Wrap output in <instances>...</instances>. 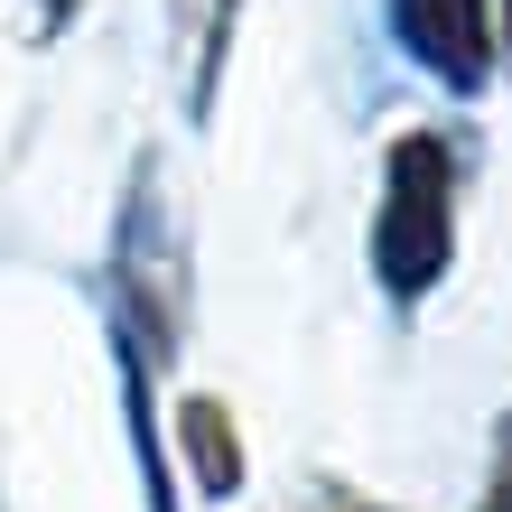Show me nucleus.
I'll list each match as a JSON object with an SVG mask.
<instances>
[{
    "label": "nucleus",
    "mask_w": 512,
    "mask_h": 512,
    "mask_svg": "<svg viewBox=\"0 0 512 512\" xmlns=\"http://www.w3.org/2000/svg\"><path fill=\"white\" fill-rule=\"evenodd\" d=\"M112 308H122V336L168 373L177 336H187V243H177V215H168L159 168L131 177L122 243H112Z\"/></svg>",
    "instance_id": "obj_2"
},
{
    "label": "nucleus",
    "mask_w": 512,
    "mask_h": 512,
    "mask_svg": "<svg viewBox=\"0 0 512 512\" xmlns=\"http://www.w3.org/2000/svg\"><path fill=\"white\" fill-rule=\"evenodd\" d=\"M66 10H75V0H47V28H66Z\"/></svg>",
    "instance_id": "obj_7"
},
{
    "label": "nucleus",
    "mask_w": 512,
    "mask_h": 512,
    "mask_svg": "<svg viewBox=\"0 0 512 512\" xmlns=\"http://www.w3.org/2000/svg\"><path fill=\"white\" fill-rule=\"evenodd\" d=\"M475 512H512V410L494 429V466H485V494H475Z\"/></svg>",
    "instance_id": "obj_5"
},
{
    "label": "nucleus",
    "mask_w": 512,
    "mask_h": 512,
    "mask_svg": "<svg viewBox=\"0 0 512 512\" xmlns=\"http://www.w3.org/2000/svg\"><path fill=\"white\" fill-rule=\"evenodd\" d=\"M382 19H391V47H401L429 84H447V94H485L494 47H503L494 0H382Z\"/></svg>",
    "instance_id": "obj_3"
},
{
    "label": "nucleus",
    "mask_w": 512,
    "mask_h": 512,
    "mask_svg": "<svg viewBox=\"0 0 512 512\" xmlns=\"http://www.w3.org/2000/svg\"><path fill=\"white\" fill-rule=\"evenodd\" d=\"M177 457H187L205 503L243 494V429H233V410L215 401V391H187V401H177Z\"/></svg>",
    "instance_id": "obj_4"
},
{
    "label": "nucleus",
    "mask_w": 512,
    "mask_h": 512,
    "mask_svg": "<svg viewBox=\"0 0 512 512\" xmlns=\"http://www.w3.org/2000/svg\"><path fill=\"white\" fill-rule=\"evenodd\" d=\"M457 261V140L401 131L382 149V205H373V280L391 308H419Z\"/></svg>",
    "instance_id": "obj_1"
},
{
    "label": "nucleus",
    "mask_w": 512,
    "mask_h": 512,
    "mask_svg": "<svg viewBox=\"0 0 512 512\" xmlns=\"http://www.w3.org/2000/svg\"><path fill=\"white\" fill-rule=\"evenodd\" d=\"M308 512H391V503H373V494H354L345 475H317V485H308Z\"/></svg>",
    "instance_id": "obj_6"
},
{
    "label": "nucleus",
    "mask_w": 512,
    "mask_h": 512,
    "mask_svg": "<svg viewBox=\"0 0 512 512\" xmlns=\"http://www.w3.org/2000/svg\"><path fill=\"white\" fill-rule=\"evenodd\" d=\"M494 28H503V38H512V0H503V10H494Z\"/></svg>",
    "instance_id": "obj_8"
}]
</instances>
